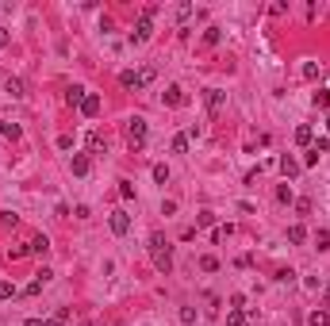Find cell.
Here are the masks:
<instances>
[{
	"label": "cell",
	"mask_w": 330,
	"mask_h": 326,
	"mask_svg": "<svg viewBox=\"0 0 330 326\" xmlns=\"http://www.w3.org/2000/svg\"><path fill=\"white\" fill-rule=\"evenodd\" d=\"M0 138H19V127H16V123H4V119H0Z\"/></svg>",
	"instance_id": "cell-15"
},
{
	"label": "cell",
	"mask_w": 330,
	"mask_h": 326,
	"mask_svg": "<svg viewBox=\"0 0 330 326\" xmlns=\"http://www.w3.org/2000/svg\"><path fill=\"white\" fill-rule=\"evenodd\" d=\"M4 46H8V31H4V27H0V50H4Z\"/></svg>",
	"instance_id": "cell-34"
},
{
	"label": "cell",
	"mask_w": 330,
	"mask_h": 326,
	"mask_svg": "<svg viewBox=\"0 0 330 326\" xmlns=\"http://www.w3.org/2000/svg\"><path fill=\"white\" fill-rule=\"evenodd\" d=\"M154 180L165 184V180H169V165H154Z\"/></svg>",
	"instance_id": "cell-20"
},
{
	"label": "cell",
	"mask_w": 330,
	"mask_h": 326,
	"mask_svg": "<svg viewBox=\"0 0 330 326\" xmlns=\"http://www.w3.org/2000/svg\"><path fill=\"white\" fill-rule=\"evenodd\" d=\"M326 307H330V296H326Z\"/></svg>",
	"instance_id": "cell-35"
},
{
	"label": "cell",
	"mask_w": 330,
	"mask_h": 326,
	"mask_svg": "<svg viewBox=\"0 0 330 326\" xmlns=\"http://www.w3.org/2000/svg\"><path fill=\"white\" fill-rule=\"evenodd\" d=\"M108 226H112V234H127V231H130V215H127V211H112Z\"/></svg>",
	"instance_id": "cell-2"
},
{
	"label": "cell",
	"mask_w": 330,
	"mask_h": 326,
	"mask_svg": "<svg viewBox=\"0 0 330 326\" xmlns=\"http://www.w3.org/2000/svg\"><path fill=\"white\" fill-rule=\"evenodd\" d=\"M88 169H92V161H88L85 154H73V173H77V177H85Z\"/></svg>",
	"instance_id": "cell-10"
},
{
	"label": "cell",
	"mask_w": 330,
	"mask_h": 326,
	"mask_svg": "<svg viewBox=\"0 0 330 326\" xmlns=\"http://www.w3.org/2000/svg\"><path fill=\"white\" fill-rule=\"evenodd\" d=\"M196 16V8H192V4H181V8H177V19H192Z\"/></svg>",
	"instance_id": "cell-24"
},
{
	"label": "cell",
	"mask_w": 330,
	"mask_h": 326,
	"mask_svg": "<svg viewBox=\"0 0 330 326\" xmlns=\"http://www.w3.org/2000/svg\"><path fill=\"white\" fill-rule=\"evenodd\" d=\"M154 265L161 269V273H169V269H173V253H169V249H157V253H154Z\"/></svg>",
	"instance_id": "cell-6"
},
{
	"label": "cell",
	"mask_w": 330,
	"mask_h": 326,
	"mask_svg": "<svg viewBox=\"0 0 330 326\" xmlns=\"http://www.w3.org/2000/svg\"><path fill=\"white\" fill-rule=\"evenodd\" d=\"M65 104H77V108H81V104H85V88H77V85H73L70 92H65Z\"/></svg>",
	"instance_id": "cell-14"
},
{
	"label": "cell",
	"mask_w": 330,
	"mask_h": 326,
	"mask_svg": "<svg viewBox=\"0 0 330 326\" xmlns=\"http://www.w3.org/2000/svg\"><path fill=\"white\" fill-rule=\"evenodd\" d=\"M139 77H142V85H150V81H154L157 73H154V66H146V69H139Z\"/></svg>",
	"instance_id": "cell-26"
},
{
	"label": "cell",
	"mask_w": 330,
	"mask_h": 326,
	"mask_svg": "<svg viewBox=\"0 0 330 326\" xmlns=\"http://www.w3.org/2000/svg\"><path fill=\"white\" fill-rule=\"evenodd\" d=\"M81 112H85L88 119H96V115H100V96H85V104H81Z\"/></svg>",
	"instance_id": "cell-7"
},
{
	"label": "cell",
	"mask_w": 330,
	"mask_h": 326,
	"mask_svg": "<svg viewBox=\"0 0 330 326\" xmlns=\"http://www.w3.org/2000/svg\"><path fill=\"white\" fill-rule=\"evenodd\" d=\"M315 246H319V249H330V231H319V234H315Z\"/></svg>",
	"instance_id": "cell-22"
},
{
	"label": "cell",
	"mask_w": 330,
	"mask_h": 326,
	"mask_svg": "<svg viewBox=\"0 0 330 326\" xmlns=\"http://www.w3.org/2000/svg\"><path fill=\"white\" fill-rule=\"evenodd\" d=\"M200 269H204V273H215L219 261H215V257H204V261H200Z\"/></svg>",
	"instance_id": "cell-29"
},
{
	"label": "cell",
	"mask_w": 330,
	"mask_h": 326,
	"mask_svg": "<svg viewBox=\"0 0 330 326\" xmlns=\"http://www.w3.org/2000/svg\"><path fill=\"white\" fill-rule=\"evenodd\" d=\"M223 100H226V92H219V88H208V108H211V112H219V108H223Z\"/></svg>",
	"instance_id": "cell-9"
},
{
	"label": "cell",
	"mask_w": 330,
	"mask_h": 326,
	"mask_svg": "<svg viewBox=\"0 0 330 326\" xmlns=\"http://www.w3.org/2000/svg\"><path fill=\"white\" fill-rule=\"evenodd\" d=\"M181 322L192 326V322H196V311H192V307H181Z\"/></svg>",
	"instance_id": "cell-25"
},
{
	"label": "cell",
	"mask_w": 330,
	"mask_h": 326,
	"mask_svg": "<svg viewBox=\"0 0 330 326\" xmlns=\"http://www.w3.org/2000/svg\"><path fill=\"white\" fill-rule=\"evenodd\" d=\"M4 88H8L12 96H23V81H19V77H8V81H4Z\"/></svg>",
	"instance_id": "cell-16"
},
{
	"label": "cell",
	"mask_w": 330,
	"mask_h": 326,
	"mask_svg": "<svg viewBox=\"0 0 330 326\" xmlns=\"http://www.w3.org/2000/svg\"><path fill=\"white\" fill-rule=\"evenodd\" d=\"M119 85H123V88H135V92H139V88H142V77L135 73V69H127V73H119Z\"/></svg>",
	"instance_id": "cell-5"
},
{
	"label": "cell",
	"mask_w": 330,
	"mask_h": 326,
	"mask_svg": "<svg viewBox=\"0 0 330 326\" xmlns=\"http://www.w3.org/2000/svg\"><path fill=\"white\" fill-rule=\"evenodd\" d=\"M88 150H96V154H100V150H108V142H104V135H100V131H92V135H88Z\"/></svg>",
	"instance_id": "cell-13"
},
{
	"label": "cell",
	"mask_w": 330,
	"mask_h": 326,
	"mask_svg": "<svg viewBox=\"0 0 330 326\" xmlns=\"http://www.w3.org/2000/svg\"><path fill=\"white\" fill-rule=\"evenodd\" d=\"M150 19H154V16H146V12H142V19L135 23V35H130L135 43H146V39H150Z\"/></svg>",
	"instance_id": "cell-3"
},
{
	"label": "cell",
	"mask_w": 330,
	"mask_h": 326,
	"mask_svg": "<svg viewBox=\"0 0 330 326\" xmlns=\"http://www.w3.org/2000/svg\"><path fill=\"white\" fill-rule=\"evenodd\" d=\"M196 223H200V226H211V223H215V215H211V211H200V219H196Z\"/></svg>",
	"instance_id": "cell-31"
},
{
	"label": "cell",
	"mask_w": 330,
	"mask_h": 326,
	"mask_svg": "<svg viewBox=\"0 0 330 326\" xmlns=\"http://www.w3.org/2000/svg\"><path fill=\"white\" fill-rule=\"evenodd\" d=\"M219 39H223V31H219V27H208V31H204V43H208V46H215Z\"/></svg>",
	"instance_id": "cell-17"
},
{
	"label": "cell",
	"mask_w": 330,
	"mask_h": 326,
	"mask_svg": "<svg viewBox=\"0 0 330 326\" xmlns=\"http://www.w3.org/2000/svg\"><path fill=\"white\" fill-rule=\"evenodd\" d=\"M315 104H319V108H330V92H322V88H319V92H315Z\"/></svg>",
	"instance_id": "cell-30"
},
{
	"label": "cell",
	"mask_w": 330,
	"mask_h": 326,
	"mask_svg": "<svg viewBox=\"0 0 330 326\" xmlns=\"http://www.w3.org/2000/svg\"><path fill=\"white\" fill-rule=\"evenodd\" d=\"M31 249H35V253H46V249H50V242H46V238H35V242H31Z\"/></svg>",
	"instance_id": "cell-28"
},
{
	"label": "cell",
	"mask_w": 330,
	"mask_h": 326,
	"mask_svg": "<svg viewBox=\"0 0 330 326\" xmlns=\"http://www.w3.org/2000/svg\"><path fill=\"white\" fill-rule=\"evenodd\" d=\"M277 200H280V204H292V188H288V184H280V188H277Z\"/></svg>",
	"instance_id": "cell-23"
},
{
	"label": "cell",
	"mask_w": 330,
	"mask_h": 326,
	"mask_svg": "<svg viewBox=\"0 0 330 326\" xmlns=\"http://www.w3.org/2000/svg\"><path fill=\"white\" fill-rule=\"evenodd\" d=\"M304 238H307V231H304L300 223H292V226H288V242H292V246H304Z\"/></svg>",
	"instance_id": "cell-8"
},
{
	"label": "cell",
	"mask_w": 330,
	"mask_h": 326,
	"mask_svg": "<svg viewBox=\"0 0 330 326\" xmlns=\"http://www.w3.org/2000/svg\"><path fill=\"white\" fill-rule=\"evenodd\" d=\"M226 322H230V326H246V318H242V311H230V315H226Z\"/></svg>",
	"instance_id": "cell-27"
},
{
	"label": "cell",
	"mask_w": 330,
	"mask_h": 326,
	"mask_svg": "<svg viewBox=\"0 0 330 326\" xmlns=\"http://www.w3.org/2000/svg\"><path fill=\"white\" fill-rule=\"evenodd\" d=\"M27 326H50L46 318H27Z\"/></svg>",
	"instance_id": "cell-33"
},
{
	"label": "cell",
	"mask_w": 330,
	"mask_h": 326,
	"mask_svg": "<svg viewBox=\"0 0 330 326\" xmlns=\"http://www.w3.org/2000/svg\"><path fill=\"white\" fill-rule=\"evenodd\" d=\"M173 154H188V135H177L173 138Z\"/></svg>",
	"instance_id": "cell-18"
},
{
	"label": "cell",
	"mask_w": 330,
	"mask_h": 326,
	"mask_svg": "<svg viewBox=\"0 0 330 326\" xmlns=\"http://www.w3.org/2000/svg\"><path fill=\"white\" fill-rule=\"evenodd\" d=\"M127 138H130V146H142L146 142V119H127Z\"/></svg>",
	"instance_id": "cell-1"
},
{
	"label": "cell",
	"mask_w": 330,
	"mask_h": 326,
	"mask_svg": "<svg viewBox=\"0 0 330 326\" xmlns=\"http://www.w3.org/2000/svg\"><path fill=\"white\" fill-rule=\"evenodd\" d=\"M311 138H315V131L307 127V123H304V127H295V142H300V146H311Z\"/></svg>",
	"instance_id": "cell-12"
},
{
	"label": "cell",
	"mask_w": 330,
	"mask_h": 326,
	"mask_svg": "<svg viewBox=\"0 0 330 326\" xmlns=\"http://www.w3.org/2000/svg\"><path fill=\"white\" fill-rule=\"evenodd\" d=\"M307 322H311V326H330V318H326V311H315Z\"/></svg>",
	"instance_id": "cell-21"
},
{
	"label": "cell",
	"mask_w": 330,
	"mask_h": 326,
	"mask_svg": "<svg viewBox=\"0 0 330 326\" xmlns=\"http://www.w3.org/2000/svg\"><path fill=\"white\" fill-rule=\"evenodd\" d=\"M119 196L123 200H135V184H130V180H119Z\"/></svg>",
	"instance_id": "cell-19"
},
{
	"label": "cell",
	"mask_w": 330,
	"mask_h": 326,
	"mask_svg": "<svg viewBox=\"0 0 330 326\" xmlns=\"http://www.w3.org/2000/svg\"><path fill=\"white\" fill-rule=\"evenodd\" d=\"M184 100H188V96H184V88H165V104H169V108H184Z\"/></svg>",
	"instance_id": "cell-4"
},
{
	"label": "cell",
	"mask_w": 330,
	"mask_h": 326,
	"mask_svg": "<svg viewBox=\"0 0 330 326\" xmlns=\"http://www.w3.org/2000/svg\"><path fill=\"white\" fill-rule=\"evenodd\" d=\"M280 173H284V177H295V173H300V161H295V157H280Z\"/></svg>",
	"instance_id": "cell-11"
},
{
	"label": "cell",
	"mask_w": 330,
	"mask_h": 326,
	"mask_svg": "<svg viewBox=\"0 0 330 326\" xmlns=\"http://www.w3.org/2000/svg\"><path fill=\"white\" fill-rule=\"evenodd\" d=\"M8 296H16V288H12V284H4V280H0V300H8Z\"/></svg>",
	"instance_id": "cell-32"
}]
</instances>
